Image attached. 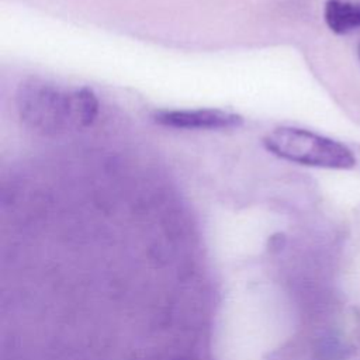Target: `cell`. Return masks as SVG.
Here are the masks:
<instances>
[{"mask_svg": "<svg viewBox=\"0 0 360 360\" xmlns=\"http://www.w3.org/2000/svg\"><path fill=\"white\" fill-rule=\"evenodd\" d=\"M153 118L159 125L180 129H228L243 124L239 114L218 108L163 110L158 111Z\"/></svg>", "mask_w": 360, "mask_h": 360, "instance_id": "3", "label": "cell"}, {"mask_svg": "<svg viewBox=\"0 0 360 360\" xmlns=\"http://www.w3.org/2000/svg\"><path fill=\"white\" fill-rule=\"evenodd\" d=\"M323 17L326 25L335 34H347L360 28V1L328 0Z\"/></svg>", "mask_w": 360, "mask_h": 360, "instance_id": "4", "label": "cell"}, {"mask_svg": "<svg viewBox=\"0 0 360 360\" xmlns=\"http://www.w3.org/2000/svg\"><path fill=\"white\" fill-rule=\"evenodd\" d=\"M359 58H360V45H359Z\"/></svg>", "mask_w": 360, "mask_h": 360, "instance_id": "5", "label": "cell"}, {"mask_svg": "<svg viewBox=\"0 0 360 360\" xmlns=\"http://www.w3.org/2000/svg\"><path fill=\"white\" fill-rule=\"evenodd\" d=\"M17 110L27 127L55 135L91 125L98 114V100L89 87L63 90L52 83L30 80L17 91Z\"/></svg>", "mask_w": 360, "mask_h": 360, "instance_id": "1", "label": "cell"}, {"mask_svg": "<svg viewBox=\"0 0 360 360\" xmlns=\"http://www.w3.org/2000/svg\"><path fill=\"white\" fill-rule=\"evenodd\" d=\"M264 148L280 159L323 169H352L356 159L343 143L308 129L274 128L263 138Z\"/></svg>", "mask_w": 360, "mask_h": 360, "instance_id": "2", "label": "cell"}]
</instances>
